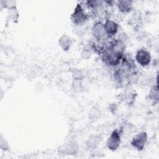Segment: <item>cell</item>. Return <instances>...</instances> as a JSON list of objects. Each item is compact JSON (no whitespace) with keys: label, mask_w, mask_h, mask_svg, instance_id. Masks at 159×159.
I'll use <instances>...</instances> for the list:
<instances>
[{"label":"cell","mask_w":159,"mask_h":159,"mask_svg":"<svg viewBox=\"0 0 159 159\" xmlns=\"http://www.w3.org/2000/svg\"><path fill=\"white\" fill-rule=\"evenodd\" d=\"M116 39H117L119 41H120V42H122V43H124V45H127V42L129 40V35L125 33V32H120L118 34L117 38H116Z\"/></svg>","instance_id":"cell-12"},{"label":"cell","mask_w":159,"mask_h":159,"mask_svg":"<svg viewBox=\"0 0 159 159\" xmlns=\"http://www.w3.org/2000/svg\"><path fill=\"white\" fill-rule=\"evenodd\" d=\"M135 99L134 94L130 91L127 92L125 93V101L128 104H131L134 102Z\"/></svg>","instance_id":"cell-13"},{"label":"cell","mask_w":159,"mask_h":159,"mask_svg":"<svg viewBox=\"0 0 159 159\" xmlns=\"http://www.w3.org/2000/svg\"><path fill=\"white\" fill-rule=\"evenodd\" d=\"M82 83H81V80H76L73 79V86H74V88L76 91H80L82 87Z\"/></svg>","instance_id":"cell-14"},{"label":"cell","mask_w":159,"mask_h":159,"mask_svg":"<svg viewBox=\"0 0 159 159\" xmlns=\"http://www.w3.org/2000/svg\"><path fill=\"white\" fill-rule=\"evenodd\" d=\"M73 79L82 80L83 76V74L81 73V72L79 70L75 69V70L73 71Z\"/></svg>","instance_id":"cell-15"},{"label":"cell","mask_w":159,"mask_h":159,"mask_svg":"<svg viewBox=\"0 0 159 159\" xmlns=\"http://www.w3.org/2000/svg\"><path fill=\"white\" fill-rule=\"evenodd\" d=\"M152 61L150 52L145 48H141L137 50L135 55V61L142 67L148 66Z\"/></svg>","instance_id":"cell-4"},{"label":"cell","mask_w":159,"mask_h":159,"mask_svg":"<svg viewBox=\"0 0 159 159\" xmlns=\"http://www.w3.org/2000/svg\"><path fill=\"white\" fill-rule=\"evenodd\" d=\"M148 141V135L146 132H141L134 135L131 139V145L137 151L142 150Z\"/></svg>","instance_id":"cell-7"},{"label":"cell","mask_w":159,"mask_h":159,"mask_svg":"<svg viewBox=\"0 0 159 159\" xmlns=\"http://www.w3.org/2000/svg\"><path fill=\"white\" fill-rule=\"evenodd\" d=\"M149 98L151 100L155 101H158V88L157 85L153 86V88L150 89L149 93Z\"/></svg>","instance_id":"cell-11"},{"label":"cell","mask_w":159,"mask_h":159,"mask_svg":"<svg viewBox=\"0 0 159 159\" xmlns=\"http://www.w3.org/2000/svg\"><path fill=\"white\" fill-rule=\"evenodd\" d=\"M73 44L71 38L67 34H63L58 39V45L61 49L65 52L68 51Z\"/></svg>","instance_id":"cell-9"},{"label":"cell","mask_w":159,"mask_h":159,"mask_svg":"<svg viewBox=\"0 0 159 159\" xmlns=\"http://www.w3.org/2000/svg\"><path fill=\"white\" fill-rule=\"evenodd\" d=\"M104 28L107 35V37L109 40H111L115 37L117 34L119 30V24L114 19L107 17L104 19Z\"/></svg>","instance_id":"cell-5"},{"label":"cell","mask_w":159,"mask_h":159,"mask_svg":"<svg viewBox=\"0 0 159 159\" xmlns=\"http://www.w3.org/2000/svg\"><path fill=\"white\" fill-rule=\"evenodd\" d=\"M91 33L94 40L101 44H105L109 40L106 34L104 23L102 21L99 20L96 21L91 28Z\"/></svg>","instance_id":"cell-3"},{"label":"cell","mask_w":159,"mask_h":159,"mask_svg":"<svg viewBox=\"0 0 159 159\" xmlns=\"http://www.w3.org/2000/svg\"><path fill=\"white\" fill-rule=\"evenodd\" d=\"M19 17V14L16 6H13L7 9V18L8 20L13 22H17Z\"/></svg>","instance_id":"cell-10"},{"label":"cell","mask_w":159,"mask_h":159,"mask_svg":"<svg viewBox=\"0 0 159 159\" xmlns=\"http://www.w3.org/2000/svg\"><path fill=\"white\" fill-rule=\"evenodd\" d=\"M89 14L86 11L83 5L79 2L76 4L73 13L71 15L70 19L73 25L76 26H81L84 25L88 20Z\"/></svg>","instance_id":"cell-2"},{"label":"cell","mask_w":159,"mask_h":159,"mask_svg":"<svg viewBox=\"0 0 159 159\" xmlns=\"http://www.w3.org/2000/svg\"><path fill=\"white\" fill-rule=\"evenodd\" d=\"M121 143V134L118 129L114 130L108 137L106 141V146L111 151L117 150Z\"/></svg>","instance_id":"cell-6"},{"label":"cell","mask_w":159,"mask_h":159,"mask_svg":"<svg viewBox=\"0 0 159 159\" xmlns=\"http://www.w3.org/2000/svg\"><path fill=\"white\" fill-rule=\"evenodd\" d=\"M118 11L122 14H128L133 9L134 2L129 0H120L116 2V4Z\"/></svg>","instance_id":"cell-8"},{"label":"cell","mask_w":159,"mask_h":159,"mask_svg":"<svg viewBox=\"0 0 159 159\" xmlns=\"http://www.w3.org/2000/svg\"><path fill=\"white\" fill-rule=\"evenodd\" d=\"M101 48H99V50L102 61L108 67L114 68L117 67L124 56H121L114 53L106 43Z\"/></svg>","instance_id":"cell-1"}]
</instances>
